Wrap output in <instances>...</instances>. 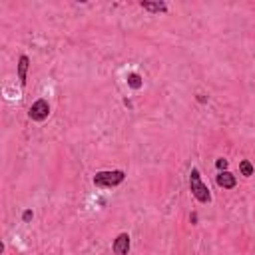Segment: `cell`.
I'll return each instance as SVG.
<instances>
[{
	"mask_svg": "<svg viewBox=\"0 0 255 255\" xmlns=\"http://www.w3.org/2000/svg\"><path fill=\"white\" fill-rule=\"evenodd\" d=\"M189 191H191V195H193L199 203H209V201H211L209 187L203 183L201 173H199L197 167H191V173H189Z\"/></svg>",
	"mask_w": 255,
	"mask_h": 255,
	"instance_id": "6da1fadb",
	"label": "cell"
},
{
	"mask_svg": "<svg viewBox=\"0 0 255 255\" xmlns=\"http://www.w3.org/2000/svg\"><path fill=\"white\" fill-rule=\"evenodd\" d=\"M126 179L124 169H108V171H98L94 175V185L96 187H116Z\"/></svg>",
	"mask_w": 255,
	"mask_h": 255,
	"instance_id": "7a4b0ae2",
	"label": "cell"
},
{
	"mask_svg": "<svg viewBox=\"0 0 255 255\" xmlns=\"http://www.w3.org/2000/svg\"><path fill=\"white\" fill-rule=\"evenodd\" d=\"M48 116H50V104H48L44 98L36 100V102L30 106V110H28V118H30L32 122H44Z\"/></svg>",
	"mask_w": 255,
	"mask_h": 255,
	"instance_id": "3957f363",
	"label": "cell"
},
{
	"mask_svg": "<svg viewBox=\"0 0 255 255\" xmlns=\"http://www.w3.org/2000/svg\"><path fill=\"white\" fill-rule=\"evenodd\" d=\"M129 245H131V241H129V235H128V233H120V235L114 239V243H112V249H114V253H116V255H128V251H129Z\"/></svg>",
	"mask_w": 255,
	"mask_h": 255,
	"instance_id": "277c9868",
	"label": "cell"
},
{
	"mask_svg": "<svg viewBox=\"0 0 255 255\" xmlns=\"http://www.w3.org/2000/svg\"><path fill=\"white\" fill-rule=\"evenodd\" d=\"M215 183H217L219 187H223V189H233V187L237 185V177H235L231 171H219V173L215 175Z\"/></svg>",
	"mask_w": 255,
	"mask_h": 255,
	"instance_id": "5b68a950",
	"label": "cell"
},
{
	"mask_svg": "<svg viewBox=\"0 0 255 255\" xmlns=\"http://www.w3.org/2000/svg\"><path fill=\"white\" fill-rule=\"evenodd\" d=\"M28 70H30V58H28L26 54H22V56L18 58V82H20L22 88H24L26 82H28Z\"/></svg>",
	"mask_w": 255,
	"mask_h": 255,
	"instance_id": "8992f818",
	"label": "cell"
},
{
	"mask_svg": "<svg viewBox=\"0 0 255 255\" xmlns=\"http://www.w3.org/2000/svg\"><path fill=\"white\" fill-rule=\"evenodd\" d=\"M139 6L145 10V12H151V14H165L167 12V4L165 2H149V0H141Z\"/></svg>",
	"mask_w": 255,
	"mask_h": 255,
	"instance_id": "52a82bcc",
	"label": "cell"
},
{
	"mask_svg": "<svg viewBox=\"0 0 255 255\" xmlns=\"http://www.w3.org/2000/svg\"><path fill=\"white\" fill-rule=\"evenodd\" d=\"M128 86H129L131 90H139V88L143 86V80H141V76H139V74H135V72L128 74Z\"/></svg>",
	"mask_w": 255,
	"mask_h": 255,
	"instance_id": "ba28073f",
	"label": "cell"
},
{
	"mask_svg": "<svg viewBox=\"0 0 255 255\" xmlns=\"http://www.w3.org/2000/svg\"><path fill=\"white\" fill-rule=\"evenodd\" d=\"M239 171H241V175L251 177L255 169H253V165H251V161H249V159H241V161H239Z\"/></svg>",
	"mask_w": 255,
	"mask_h": 255,
	"instance_id": "9c48e42d",
	"label": "cell"
},
{
	"mask_svg": "<svg viewBox=\"0 0 255 255\" xmlns=\"http://www.w3.org/2000/svg\"><path fill=\"white\" fill-rule=\"evenodd\" d=\"M227 165H229V161H227L225 157H219V159H215V167H217L219 171H227Z\"/></svg>",
	"mask_w": 255,
	"mask_h": 255,
	"instance_id": "30bf717a",
	"label": "cell"
},
{
	"mask_svg": "<svg viewBox=\"0 0 255 255\" xmlns=\"http://www.w3.org/2000/svg\"><path fill=\"white\" fill-rule=\"evenodd\" d=\"M32 217H34V211H32V209H26V211L22 213V221H24V223L32 221Z\"/></svg>",
	"mask_w": 255,
	"mask_h": 255,
	"instance_id": "8fae6325",
	"label": "cell"
}]
</instances>
